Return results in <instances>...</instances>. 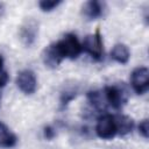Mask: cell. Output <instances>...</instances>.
Listing matches in <instances>:
<instances>
[{"instance_id":"obj_10","label":"cell","mask_w":149,"mask_h":149,"mask_svg":"<svg viewBox=\"0 0 149 149\" xmlns=\"http://www.w3.org/2000/svg\"><path fill=\"white\" fill-rule=\"evenodd\" d=\"M17 143V136L3 123L0 121V148L9 149L15 147Z\"/></svg>"},{"instance_id":"obj_17","label":"cell","mask_w":149,"mask_h":149,"mask_svg":"<svg viewBox=\"0 0 149 149\" xmlns=\"http://www.w3.org/2000/svg\"><path fill=\"white\" fill-rule=\"evenodd\" d=\"M139 133L144 139H148V136H149V122H148L147 119L140 122V125H139Z\"/></svg>"},{"instance_id":"obj_8","label":"cell","mask_w":149,"mask_h":149,"mask_svg":"<svg viewBox=\"0 0 149 149\" xmlns=\"http://www.w3.org/2000/svg\"><path fill=\"white\" fill-rule=\"evenodd\" d=\"M106 9H107V7L104 1L90 0V1H86L81 6V15L86 20L92 21V20H97V19L104 16Z\"/></svg>"},{"instance_id":"obj_4","label":"cell","mask_w":149,"mask_h":149,"mask_svg":"<svg viewBox=\"0 0 149 149\" xmlns=\"http://www.w3.org/2000/svg\"><path fill=\"white\" fill-rule=\"evenodd\" d=\"M97 135L102 140H112L118 135V125L115 115L112 114H104L98 119L95 126Z\"/></svg>"},{"instance_id":"obj_1","label":"cell","mask_w":149,"mask_h":149,"mask_svg":"<svg viewBox=\"0 0 149 149\" xmlns=\"http://www.w3.org/2000/svg\"><path fill=\"white\" fill-rule=\"evenodd\" d=\"M54 45L63 59L64 58L76 59L83 52L81 43L79 42L78 37L71 33L65 34L61 40H58L57 42H54Z\"/></svg>"},{"instance_id":"obj_18","label":"cell","mask_w":149,"mask_h":149,"mask_svg":"<svg viewBox=\"0 0 149 149\" xmlns=\"http://www.w3.org/2000/svg\"><path fill=\"white\" fill-rule=\"evenodd\" d=\"M9 80V74L6 71H0V88H2Z\"/></svg>"},{"instance_id":"obj_13","label":"cell","mask_w":149,"mask_h":149,"mask_svg":"<svg viewBox=\"0 0 149 149\" xmlns=\"http://www.w3.org/2000/svg\"><path fill=\"white\" fill-rule=\"evenodd\" d=\"M87 100L95 109H99V111L105 109V105H106L105 101L106 100H105V97H104L102 92H100V91H90V92H87Z\"/></svg>"},{"instance_id":"obj_9","label":"cell","mask_w":149,"mask_h":149,"mask_svg":"<svg viewBox=\"0 0 149 149\" xmlns=\"http://www.w3.org/2000/svg\"><path fill=\"white\" fill-rule=\"evenodd\" d=\"M42 61L44 63V65L47 68L50 69H56L63 61V58L59 56V54L57 52L54 43L49 44L47 48H44L43 52H42Z\"/></svg>"},{"instance_id":"obj_5","label":"cell","mask_w":149,"mask_h":149,"mask_svg":"<svg viewBox=\"0 0 149 149\" xmlns=\"http://www.w3.org/2000/svg\"><path fill=\"white\" fill-rule=\"evenodd\" d=\"M130 85L135 93L144 94L149 88V70L146 66H139L130 74Z\"/></svg>"},{"instance_id":"obj_15","label":"cell","mask_w":149,"mask_h":149,"mask_svg":"<svg viewBox=\"0 0 149 149\" xmlns=\"http://www.w3.org/2000/svg\"><path fill=\"white\" fill-rule=\"evenodd\" d=\"M62 3V0H41L38 2V7L42 12H51L57 8Z\"/></svg>"},{"instance_id":"obj_2","label":"cell","mask_w":149,"mask_h":149,"mask_svg":"<svg viewBox=\"0 0 149 149\" xmlns=\"http://www.w3.org/2000/svg\"><path fill=\"white\" fill-rule=\"evenodd\" d=\"M104 97L106 102L114 109L119 111L128 101V90L123 84H112L104 88Z\"/></svg>"},{"instance_id":"obj_3","label":"cell","mask_w":149,"mask_h":149,"mask_svg":"<svg viewBox=\"0 0 149 149\" xmlns=\"http://www.w3.org/2000/svg\"><path fill=\"white\" fill-rule=\"evenodd\" d=\"M81 48L94 61H101L104 58V42L99 29L94 34H90L85 36L81 43Z\"/></svg>"},{"instance_id":"obj_14","label":"cell","mask_w":149,"mask_h":149,"mask_svg":"<svg viewBox=\"0 0 149 149\" xmlns=\"http://www.w3.org/2000/svg\"><path fill=\"white\" fill-rule=\"evenodd\" d=\"M78 91L76 88H65L61 92L59 95V108L64 109L68 107V105L77 97Z\"/></svg>"},{"instance_id":"obj_16","label":"cell","mask_w":149,"mask_h":149,"mask_svg":"<svg viewBox=\"0 0 149 149\" xmlns=\"http://www.w3.org/2000/svg\"><path fill=\"white\" fill-rule=\"evenodd\" d=\"M56 135H57V130H56V128L54 127V126H45L44 127V129H43V136H44V139H47V140H54L55 137H56Z\"/></svg>"},{"instance_id":"obj_12","label":"cell","mask_w":149,"mask_h":149,"mask_svg":"<svg viewBox=\"0 0 149 149\" xmlns=\"http://www.w3.org/2000/svg\"><path fill=\"white\" fill-rule=\"evenodd\" d=\"M116 125H118V135H126L129 134L134 128V121L127 115H115Z\"/></svg>"},{"instance_id":"obj_11","label":"cell","mask_w":149,"mask_h":149,"mask_svg":"<svg viewBox=\"0 0 149 149\" xmlns=\"http://www.w3.org/2000/svg\"><path fill=\"white\" fill-rule=\"evenodd\" d=\"M111 58L119 64H126L130 58V51L126 44L118 43L113 47L111 51Z\"/></svg>"},{"instance_id":"obj_7","label":"cell","mask_w":149,"mask_h":149,"mask_svg":"<svg viewBox=\"0 0 149 149\" xmlns=\"http://www.w3.org/2000/svg\"><path fill=\"white\" fill-rule=\"evenodd\" d=\"M16 86L24 94H33L37 88V78L31 70H22L16 77Z\"/></svg>"},{"instance_id":"obj_20","label":"cell","mask_w":149,"mask_h":149,"mask_svg":"<svg viewBox=\"0 0 149 149\" xmlns=\"http://www.w3.org/2000/svg\"><path fill=\"white\" fill-rule=\"evenodd\" d=\"M2 65H3V58H2V56L0 55V71H1V69H2Z\"/></svg>"},{"instance_id":"obj_19","label":"cell","mask_w":149,"mask_h":149,"mask_svg":"<svg viewBox=\"0 0 149 149\" xmlns=\"http://www.w3.org/2000/svg\"><path fill=\"white\" fill-rule=\"evenodd\" d=\"M3 12H5V3L3 2H0V16H2Z\"/></svg>"},{"instance_id":"obj_6","label":"cell","mask_w":149,"mask_h":149,"mask_svg":"<svg viewBox=\"0 0 149 149\" xmlns=\"http://www.w3.org/2000/svg\"><path fill=\"white\" fill-rule=\"evenodd\" d=\"M19 36L26 47H31L38 36V22L34 19H27L20 27Z\"/></svg>"}]
</instances>
